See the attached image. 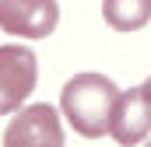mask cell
I'll return each instance as SVG.
<instances>
[{"label": "cell", "instance_id": "cell-4", "mask_svg": "<svg viewBox=\"0 0 151 147\" xmlns=\"http://www.w3.org/2000/svg\"><path fill=\"white\" fill-rule=\"evenodd\" d=\"M60 25L56 0H0V28L21 39H46Z\"/></svg>", "mask_w": 151, "mask_h": 147}, {"label": "cell", "instance_id": "cell-5", "mask_svg": "<svg viewBox=\"0 0 151 147\" xmlns=\"http://www.w3.org/2000/svg\"><path fill=\"white\" fill-rule=\"evenodd\" d=\"M116 144H141L151 133V91L144 84L137 88H127L119 98H116L113 109V126H109Z\"/></svg>", "mask_w": 151, "mask_h": 147}, {"label": "cell", "instance_id": "cell-6", "mask_svg": "<svg viewBox=\"0 0 151 147\" xmlns=\"http://www.w3.org/2000/svg\"><path fill=\"white\" fill-rule=\"evenodd\" d=\"M102 18L113 32H137L151 21V0H102Z\"/></svg>", "mask_w": 151, "mask_h": 147}, {"label": "cell", "instance_id": "cell-1", "mask_svg": "<svg viewBox=\"0 0 151 147\" xmlns=\"http://www.w3.org/2000/svg\"><path fill=\"white\" fill-rule=\"evenodd\" d=\"M116 98H119V88L106 74H77L60 91V109L74 133H81L84 140H99L113 126Z\"/></svg>", "mask_w": 151, "mask_h": 147}, {"label": "cell", "instance_id": "cell-7", "mask_svg": "<svg viewBox=\"0 0 151 147\" xmlns=\"http://www.w3.org/2000/svg\"><path fill=\"white\" fill-rule=\"evenodd\" d=\"M144 88H148V91H151V77H148V81H144Z\"/></svg>", "mask_w": 151, "mask_h": 147}, {"label": "cell", "instance_id": "cell-2", "mask_svg": "<svg viewBox=\"0 0 151 147\" xmlns=\"http://www.w3.org/2000/svg\"><path fill=\"white\" fill-rule=\"evenodd\" d=\"M39 84V56L25 46H0V116L18 112Z\"/></svg>", "mask_w": 151, "mask_h": 147}, {"label": "cell", "instance_id": "cell-3", "mask_svg": "<svg viewBox=\"0 0 151 147\" xmlns=\"http://www.w3.org/2000/svg\"><path fill=\"white\" fill-rule=\"evenodd\" d=\"M4 147H63L60 112L46 102L18 109L11 126L4 130Z\"/></svg>", "mask_w": 151, "mask_h": 147}]
</instances>
